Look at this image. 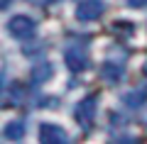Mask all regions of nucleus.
Segmentation results:
<instances>
[{
    "instance_id": "nucleus-9",
    "label": "nucleus",
    "mask_w": 147,
    "mask_h": 144,
    "mask_svg": "<svg viewBox=\"0 0 147 144\" xmlns=\"http://www.w3.org/2000/svg\"><path fill=\"white\" fill-rule=\"evenodd\" d=\"M52 73H54V68H52V64L49 61H39V66H34V71H32V83H47L49 78H52Z\"/></svg>"
},
{
    "instance_id": "nucleus-8",
    "label": "nucleus",
    "mask_w": 147,
    "mask_h": 144,
    "mask_svg": "<svg viewBox=\"0 0 147 144\" xmlns=\"http://www.w3.org/2000/svg\"><path fill=\"white\" fill-rule=\"evenodd\" d=\"M123 103H125L127 108H132V110L142 108V105L147 103V90H145V88H140V90H130V93H125V95H123Z\"/></svg>"
},
{
    "instance_id": "nucleus-7",
    "label": "nucleus",
    "mask_w": 147,
    "mask_h": 144,
    "mask_svg": "<svg viewBox=\"0 0 147 144\" xmlns=\"http://www.w3.org/2000/svg\"><path fill=\"white\" fill-rule=\"evenodd\" d=\"M3 137L7 139V142H17V139L25 137V122L22 120H12V122L5 125V129H3Z\"/></svg>"
},
{
    "instance_id": "nucleus-10",
    "label": "nucleus",
    "mask_w": 147,
    "mask_h": 144,
    "mask_svg": "<svg viewBox=\"0 0 147 144\" xmlns=\"http://www.w3.org/2000/svg\"><path fill=\"white\" fill-rule=\"evenodd\" d=\"M125 3H127L130 7H145V5H147V0H125Z\"/></svg>"
},
{
    "instance_id": "nucleus-6",
    "label": "nucleus",
    "mask_w": 147,
    "mask_h": 144,
    "mask_svg": "<svg viewBox=\"0 0 147 144\" xmlns=\"http://www.w3.org/2000/svg\"><path fill=\"white\" fill-rule=\"evenodd\" d=\"M39 142H47V144H57V142H69L66 132H64L61 127H57V125H39Z\"/></svg>"
},
{
    "instance_id": "nucleus-2",
    "label": "nucleus",
    "mask_w": 147,
    "mask_h": 144,
    "mask_svg": "<svg viewBox=\"0 0 147 144\" xmlns=\"http://www.w3.org/2000/svg\"><path fill=\"white\" fill-rule=\"evenodd\" d=\"M96 113H98V95H96V93L86 95V98L74 108V117H76V122H79V127L84 129V132H91V127H93V122H96Z\"/></svg>"
},
{
    "instance_id": "nucleus-1",
    "label": "nucleus",
    "mask_w": 147,
    "mask_h": 144,
    "mask_svg": "<svg viewBox=\"0 0 147 144\" xmlns=\"http://www.w3.org/2000/svg\"><path fill=\"white\" fill-rule=\"evenodd\" d=\"M88 49H91L88 34H71L64 42V61L71 73H84L88 68Z\"/></svg>"
},
{
    "instance_id": "nucleus-4",
    "label": "nucleus",
    "mask_w": 147,
    "mask_h": 144,
    "mask_svg": "<svg viewBox=\"0 0 147 144\" xmlns=\"http://www.w3.org/2000/svg\"><path fill=\"white\" fill-rule=\"evenodd\" d=\"M105 3L103 0H81L76 5V20L79 22H93L103 15Z\"/></svg>"
},
{
    "instance_id": "nucleus-3",
    "label": "nucleus",
    "mask_w": 147,
    "mask_h": 144,
    "mask_svg": "<svg viewBox=\"0 0 147 144\" xmlns=\"http://www.w3.org/2000/svg\"><path fill=\"white\" fill-rule=\"evenodd\" d=\"M7 32H10L15 39L27 42V39H32V37H34L37 22L32 20L30 15H15V17H10V22H7Z\"/></svg>"
},
{
    "instance_id": "nucleus-5",
    "label": "nucleus",
    "mask_w": 147,
    "mask_h": 144,
    "mask_svg": "<svg viewBox=\"0 0 147 144\" xmlns=\"http://www.w3.org/2000/svg\"><path fill=\"white\" fill-rule=\"evenodd\" d=\"M100 78H103L105 83H110V86L120 83L123 78H125V61L118 64V59H115V56L105 59L103 66H100Z\"/></svg>"
},
{
    "instance_id": "nucleus-11",
    "label": "nucleus",
    "mask_w": 147,
    "mask_h": 144,
    "mask_svg": "<svg viewBox=\"0 0 147 144\" xmlns=\"http://www.w3.org/2000/svg\"><path fill=\"white\" fill-rule=\"evenodd\" d=\"M30 3H34V5H52V3H57V0H30Z\"/></svg>"
}]
</instances>
